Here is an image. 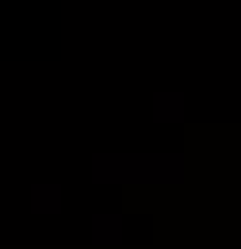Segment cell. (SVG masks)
<instances>
[{
	"label": "cell",
	"mask_w": 241,
	"mask_h": 249,
	"mask_svg": "<svg viewBox=\"0 0 241 249\" xmlns=\"http://www.w3.org/2000/svg\"><path fill=\"white\" fill-rule=\"evenodd\" d=\"M184 157L180 154H96L92 157V180L96 184H119V180H180Z\"/></svg>",
	"instance_id": "1"
},
{
	"label": "cell",
	"mask_w": 241,
	"mask_h": 249,
	"mask_svg": "<svg viewBox=\"0 0 241 249\" xmlns=\"http://www.w3.org/2000/svg\"><path fill=\"white\" fill-rule=\"evenodd\" d=\"M65 207L61 184H31V215H58Z\"/></svg>",
	"instance_id": "2"
},
{
	"label": "cell",
	"mask_w": 241,
	"mask_h": 249,
	"mask_svg": "<svg viewBox=\"0 0 241 249\" xmlns=\"http://www.w3.org/2000/svg\"><path fill=\"white\" fill-rule=\"evenodd\" d=\"M153 119L157 123H180L184 119V92H157L153 96Z\"/></svg>",
	"instance_id": "3"
},
{
	"label": "cell",
	"mask_w": 241,
	"mask_h": 249,
	"mask_svg": "<svg viewBox=\"0 0 241 249\" xmlns=\"http://www.w3.org/2000/svg\"><path fill=\"white\" fill-rule=\"evenodd\" d=\"M92 242L96 246L122 242V218L119 215H92Z\"/></svg>",
	"instance_id": "4"
}]
</instances>
